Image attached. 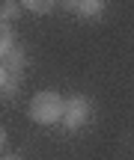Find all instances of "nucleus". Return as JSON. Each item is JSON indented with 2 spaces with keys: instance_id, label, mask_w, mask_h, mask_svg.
Masks as SVG:
<instances>
[{
  "instance_id": "f257e3e1",
  "label": "nucleus",
  "mask_w": 134,
  "mask_h": 160,
  "mask_svg": "<svg viewBox=\"0 0 134 160\" xmlns=\"http://www.w3.org/2000/svg\"><path fill=\"white\" fill-rule=\"evenodd\" d=\"M63 110H66V98H60V92L54 89H42L33 95V101H30V119L36 122V125H57V122H63Z\"/></svg>"
},
{
  "instance_id": "f03ea898",
  "label": "nucleus",
  "mask_w": 134,
  "mask_h": 160,
  "mask_svg": "<svg viewBox=\"0 0 134 160\" xmlns=\"http://www.w3.org/2000/svg\"><path fill=\"white\" fill-rule=\"evenodd\" d=\"M89 116H93V104H89V98H83V95H72V98H66L63 125L69 128V131L83 128V125L89 122Z\"/></svg>"
},
{
  "instance_id": "7ed1b4c3",
  "label": "nucleus",
  "mask_w": 134,
  "mask_h": 160,
  "mask_svg": "<svg viewBox=\"0 0 134 160\" xmlns=\"http://www.w3.org/2000/svg\"><path fill=\"white\" fill-rule=\"evenodd\" d=\"M3 65L9 68V74H12V77H18V74L24 71V65H27V53H24V48H21V45H15L9 53H6Z\"/></svg>"
},
{
  "instance_id": "20e7f679",
  "label": "nucleus",
  "mask_w": 134,
  "mask_h": 160,
  "mask_svg": "<svg viewBox=\"0 0 134 160\" xmlns=\"http://www.w3.org/2000/svg\"><path fill=\"white\" fill-rule=\"evenodd\" d=\"M105 0H81V6H78V18H87V21H95V18H101V12H105Z\"/></svg>"
},
{
  "instance_id": "39448f33",
  "label": "nucleus",
  "mask_w": 134,
  "mask_h": 160,
  "mask_svg": "<svg viewBox=\"0 0 134 160\" xmlns=\"http://www.w3.org/2000/svg\"><path fill=\"white\" fill-rule=\"evenodd\" d=\"M21 18V3L18 0H0V24H12Z\"/></svg>"
},
{
  "instance_id": "423d86ee",
  "label": "nucleus",
  "mask_w": 134,
  "mask_h": 160,
  "mask_svg": "<svg viewBox=\"0 0 134 160\" xmlns=\"http://www.w3.org/2000/svg\"><path fill=\"white\" fill-rule=\"evenodd\" d=\"M18 3H21V9L33 12V15H48L57 6V0H18Z\"/></svg>"
},
{
  "instance_id": "0eeeda50",
  "label": "nucleus",
  "mask_w": 134,
  "mask_h": 160,
  "mask_svg": "<svg viewBox=\"0 0 134 160\" xmlns=\"http://www.w3.org/2000/svg\"><path fill=\"white\" fill-rule=\"evenodd\" d=\"M15 48V33H12L9 24H0V62L6 59V53Z\"/></svg>"
},
{
  "instance_id": "6e6552de",
  "label": "nucleus",
  "mask_w": 134,
  "mask_h": 160,
  "mask_svg": "<svg viewBox=\"0 0 134 160\" xmlns=\"http://www.w3.org/2000/svg\"><path fill=\"white\" fill-rule=\"evenodd\" d=\"M15 92H18V77H9V83L0 89V98H15Z\"/></svg>"
},
{
  "instance_id": "1a4fd4ad",
  "label": "nucleus",
  "mask_w": 134,
  "mask_h": 160,
  "mask_svg": "<svg viewBox=\"0 0 134 160\" xmlns=\"http://www.w3.org/2000/svg\"><path fill=\"white\" fill-rule=\"evenodd\" d=\"M78 6H81V0H60V9L75 12V15H78Z\"/></svg>"
},
{
  "instance_id": "9d476101",
  "label": "nucleus",
  "mask_w": 134,
  "mask_h": 160,
  "mask_svg": "<svg viewBox=\"0 0 134 160\" xmlns=\"http://www.w3.org/2000/svg\"><path fill=\"white\" fill-rule=\"evenodd\" d=\"M9 77H12V74H9V68H6V65L0 62V89H3V86L9 83Z\"/></svg>"
},
{
  "instance_id": "9b49d317",
  "label": "nucleus",
  "mask_w": 134,
  "mask_h": 160,
  "mask_svg": "<svg viewBox=\"0 0 134 160\" xmlns=\"http://www.w3.org/2000/svg\"><path fill=\"white\" fill-rule=\"evenodd\" d=\"M3 145H6V128L0 125V151H3Z\"/></svg>"
},
{
  "instance_id": "f8f14e48",
  "label": "nucleus",
  "mask_w": 134,
  "mask_h": 160,
  "mask_svg": "<svg viewBox=\"0 0 134 160\" xmlns=\"http://www.w3.org/2000/svg\"><path fill=\"white\" fill-rule=\"evenodd\" d=\"M3 160H21V157H18V154H6Z\"/></svg>"
}]
</instances>
